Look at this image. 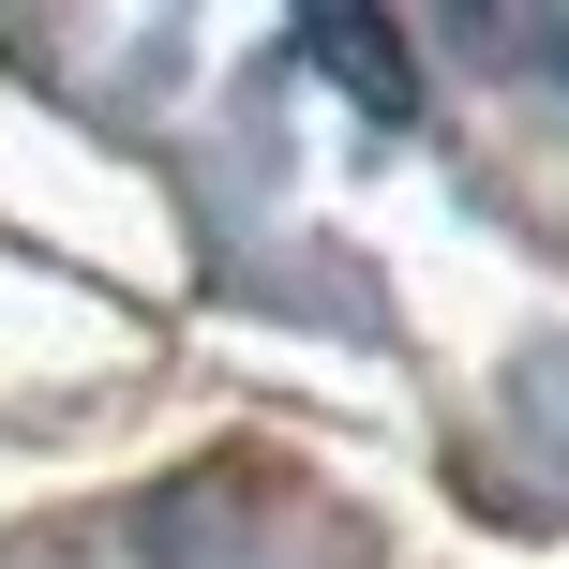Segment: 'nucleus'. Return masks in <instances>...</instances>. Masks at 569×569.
<instances>
[{"instance_id": "2", "label": "nucleus", "mask_w": 569, "mask_h": 569, "mask_svg": "<svg viewBox=\"0 0 569 569\" xmlns=\"http://www.w3.org/2000/svg\"><path fill=\"white\" fill-rule=\"evenodd\" d=\"M555 60H569V30H555Z\"/></svg>"}, {"instance_id": "1", "label": "nucleus", "mask_w": 569, "mask_h": 569, "mask_svg": "<svg viewBox=\"0 0 569 569\" xmlns=\"http://www.w3.org/2000/svg\"><path fill=\"white\" fill-rule=\"evenodd\" d=\"M300 46L330 60V90H360L375 120H405V106H420V76H405V46H390V16H315Z\"/></svg>"}]
</instances>
